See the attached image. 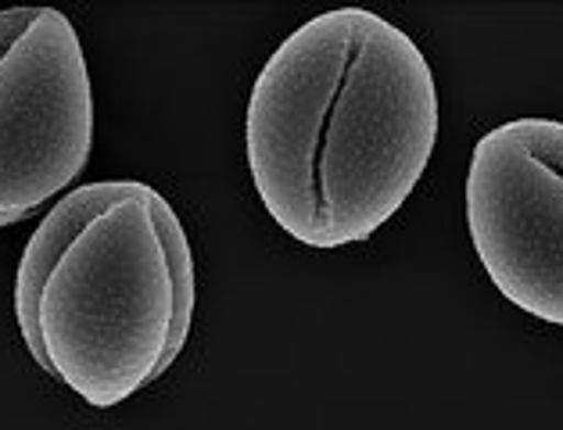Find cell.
I'll use <instances>...</instances> for the list:
<instances>
[{"instance_id": "obj_2", "label": "cell", "mask_w": 563, "mask_h": 430, "mask_svg": "<svg viewBox=\"0 0 563 430\" xmlns=\"http://www.w3.org/2000/svg\"><path fill=\"white\" fill-rule=\"evenodd\" d=\"M195 301L187 230L141 179L73 187L33 230L15 273L25 349L93 409L122 406L180 359Z\"/></svg>"}, {"instance_id": "obj_4", "label": "cell", "mask_w": 563, "mask_h": 430, "mask_svg": "<svg viewBox=\"0 0 563 430\" xmlns=\"http://www.w3.org/2000/svg\"><path fill=\"white\" fill-rule=\"evenodd\" d=\"M463 205L492 287L563 330V122L528 115L488 130L471 151Z\"/></svg>"}, {"instance_id": "obj_3", "label": "cell", "mask_w": 563, "mask_h": 430, "mask_svg": "<svg viewBox=\"0 0 563 430\" xmlns=\"http://www.w3.org/2000/svg\"><path fill=\"white\" fill-rule=\"evenodd\" d=\"M90 151L93 87L76 25L58 8L0 11V227L65 194Z\"/></svg>"}, {"instance_id": "obj_1", "label": "cell", "mask_w": 563, "mask_h": 430, "mask_svg": "<svg viewBox=\"0 0 563 430\" xmlns=\"http://www.w3.org/2000/svg\"><path fill=\"white\" fill-rule=\"evenodd\" d=\"M442 108L413 36L369 8L301 22L266 58L244 112V158L295 244H363L428 173Z\"/></svg>"}]
</instances>
